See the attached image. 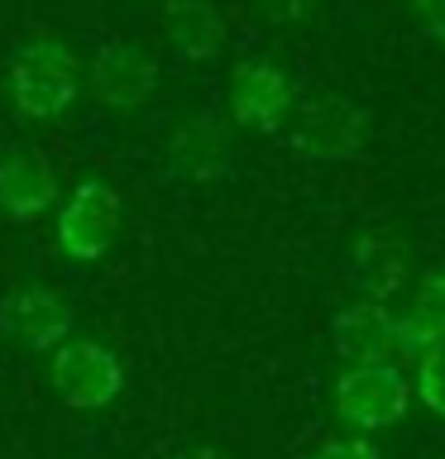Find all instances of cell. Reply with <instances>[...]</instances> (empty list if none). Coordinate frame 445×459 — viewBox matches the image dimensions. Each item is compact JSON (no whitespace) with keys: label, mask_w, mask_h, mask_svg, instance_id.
Returning a JSON list of instances; mask_svg holds the SVG:
<instances>
[{"label":"cell","mask_w":445,"mask_h":459,"mask_svg":"<svg viewBox=\"0 0 445 459\" xmlns=\"http://www.w3.org/2000/svg\"><path fill=\"white\" fill-rule=\"evenodd\" d=\"M92 91L110 110H139L158 91V57L144 43H106L92 57Z\"/></svg>","instance_id":"52a82bcc"},{"label":"cell","mask_w":445,"mask_h":459,"mask_svg":"<svg viewBox=\"0 0 445 459\" xmlns=\"http://www.w3.org/2000/svg\"><path fill=\"white\" fill-rule=\"evenodd\" d=\"M230 163H235V149H230V125L221 115H196L168 139V178L178 182H215L230 172Z\"/></svg>","instance_id":"9c48e42d"},{"label":"cell","mask_w":445,"mask_h":459,"mask_svg":"<svg viewBox=\"0 0 445 459\" xmlns=\"http://www.w3.org/2000/svg\"><path fill=\"white\" fill-rule=\"evenodd\" d=\"M393 325H397V316L379 307V301L345 307L330 321V350L340 359H350V364H388V354H393Z\"/></svg>","instance_id":"8fae6325"},{"label":"cell","mask_w":445,"mask_h":459,"mask_svg":"<svg viewBox=\"0 0 445 459\" xmlns=\"http://www.w3.org/2000/svg\"><path fill=\"white\" fill-rule=\"evenodd\" d=\"M10 106L24 120H63L67 106L77 100V57H72L57 39L24 43L10 57Z\"/></svg>","instance_id":"6da1fadb"},{"label":"cell","mask_w":445,"mask_h":459,"mask_svg":"<svg viewBox=\"0 0 445 459\" xmlns=\"http://www.w3.org/2000/svg\"><path fill=\"white\" fill-rule=\"evenodd\" d=\"M321 5L326 0H258V10H264L273 24H301V20H311Z\"/></svg>","instance_id":"e0dca14e"},{"label":"cell","mask_w":445,"mask_h":459,"mask_svg":"<svg viewBox=\"0 0 445 459\" xmlns=\"http://www.w3.org/2000/svg\"><path fill=\"white\" fill-rule=\"evenodd\" d=\"M172 459H230L221 445H187V450H178Z\"/></svg>","instance_id":"ffe728a7"},{"label":"cell","mask_w":445,"mask_h":459,"mask_svg":"<svg viewBox=\"0 0 445 459\" xmlns=\"http://www.w3.org/2000/svg\"><path fill=\"white\" fill-rule=\"evenodd\" d=\"M125 206L115 196V186L106 182H82L77 192L63 201L57 211V249L77 264H96V258L110 254L115 235H120Z\"/></svg>","instance_id":"5b68a950"},{"label":"cell","mask_w":445,"mask_h":459,"mask_svg":"<svg viewBox=\"0 0 445 459\" xmlns=\"http://www.w3.org/2000/svg\"><path fill=\"white\" fill-rule=\"evenodd\" d=\"M416 393H422V407L445 421V350L431 354L426 364L416 368Z\"/></svg>","instance_id":"9a60e30c"},{"label":"cell","mask_w":445,"mask_h":459,"mask_svg":"<svg viewBox=\"0 0 445 459\" xmlns=\"http://www.w3.org/2000/svg\"><path fill=\"white\" fill-rule=\"evenodd\" d=\"M57 201V172L48 153L39 149H14L0 158V211L10 221H34Z\"/></svg>","instance_id":"30bf717a"},{"label":"cell","mask_w":445,"mask_h":459,"mask_svg":"<svg viewBox=\"0 0 445 459\" xmlns=\"http://www.w3.org/2000/svg\"><path fill=\"white\" fill-rule=\"evenodd\" d=\"M0 335L20 350H57L72 335V301L48 282H24L0 297Z\"/></svg>","instance_id":"8992f818"},{"label":"cell","mask_w":445,"mask_h":459,"mask_svg":"<svg viewBox=\"0 0 445 459\" xmlns=\"http://www.w3.org/2000/svg\"><path fill=\"white\" fill-rule=\"evenodd\" d=\"M345 268H350V282L359 292L383 307V301L402 287V278H407V244H402L393 230H369V235L354 239Z\"/></svg>","instance_id":"7c38bea8"},{"label":"cell","mask_w":445,"mask_h":459,"mask_svg":"<svg viewBox=\"0 0 445 459\" xmlns=\"http://www.w3.org/2000/svg\"><path fill=\"white\" fill-rule=\"evenodd\" d=\"M287 110H292L287 72L278 63H268V57H244L235 67V77H230V120L273 134Z\"/></svg>","instance_id":"ba28073f"},{"label":"cell","mask_w":445,"mask_h":459,"mask_svg":"<svg viewBox=\"0 0 445 459\" xmlns=\"http://www.w3.org/2000/svg\"><path fill=\"white\" fill-rule=\"evenodd\" d=\"M412 407V383L393 359L388 364H350L336 378V411L359 430H388Z\"/></svg>","instance_id":"7a4b0ae2"},{"label":"cell","mask_w":445,"mask_h":459,"mask_svg":"<svg viewBox=\"0 0 445 459\" xmlns=\"http://www.w3.org/2000/svg\"><path fill=\"white\" fill-rule=\"evenodd\" d=\"M369 134V120L354 100L345 96H311L297 106V125H292V153L311 158V163H345L359 158Z\"/></svg>","instance_id":"277c9868"},{"label":"cell","mask_w":445,"mask_h":459,"mask_svg":"<svg viewBox=\"0 0 445 459\" xmlns=\"http://www.w3.org/2000/svg\"><path fill=\"white\" fill-rule=\"evenodd\" d=\"M416 20H422V29L445 48V0H416Z\"/></svg>","instance_id":"d6986e66"},{"label":"cell","mask_w":445,"mask_h":459,"mask_svg":"<svg viewBox=\"0 0 445 459\" xmlns=\"http://www.w3.org/2000/svg\"><path fill=\"white\" fill-rule=\"evenodd\" d=\"M416 307L431 311L436 321H445V264L422 273V292H416Z\"/></svg>","instance_id":"ac0fdd59"},{"label":"cell","mask_w":445,"mask_h":459,"mask_svg":"<svg viewBox=\"0 0 445 459\" xmlns=\"http://www.w3.org/2000/svg\"><path fill=\"white\" fill-rule=\"evenodd\" d=\"M53 393L77 411H100L120 397L125 387V368L106 344L96 340H63L53 350V368H48Z\"/></svg>","instance_id":"3957f363"},{"label":"cell","mask_w":445,"mask_h":459,"mask_svg":"<svg viewBox=\"0 0 445 459\" xmlns=\"http://www.w3.org/2000/svg\"><path fill=\"white\" fill-rule=\"evenodd\" d=\"M311 459H383L379 445L364 440V436H330L311 450Z\"/></svg>","instance_id":"2e32d148"},{"label":"cell","mask_w":445,"mask_h":459,"mask_svg":"<svg viewBox=\"0 0 445 459\" xmlns=\"http://www.w3.org/2000/svg\"><path fill=\"white\" fill-rule=\"evenodd\" d=\"M445 350V321H436L431 311H407V316H397V325H393V354H402L407 364L422 368L431 354H441Z\"/></svg>","instance_id":"5bb4252c"},{"label":"cell","mask_w":445,"mask_h":459,"mask_svg":"<svg viewBox=\"0 0 445 459\" xmlns=\"http://www.w3.org/2000/svg\"><path fill=\"white\" fill-rule=\"evenodd\" d=\"M163 34L182 63H211L225 48V20L215 14L211 0H168Z\"/></svg>","instance_id":"4fadbf2b"}]
</instances>
